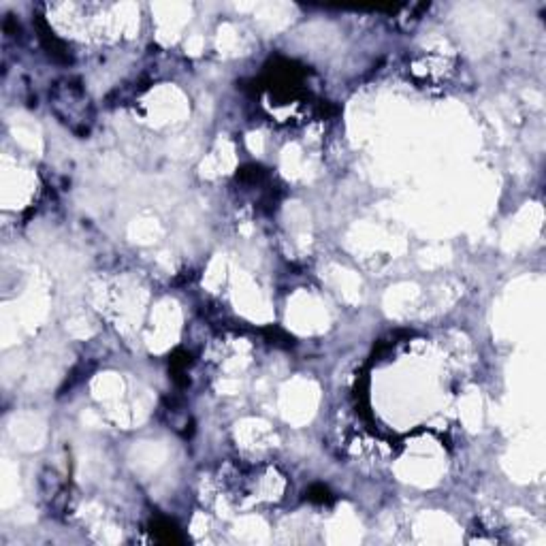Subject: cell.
<instances>
[{
  "mask_svg": "<svg viewBox=\"0 0 546 546\" xmlns=\"http://www.w3.org/2000/svg\"><path fill=\"white\" fill-rule=\"evenodd\" d=\"M54 109H60V103H64V101H71V103H79V101H83V90H81V85H79V81H71V79H67L64 81L62 85H58V88L54 90ZM85 109L88 107H75V105H71V112H69V116L64 118L62 122H71V128L75 130L77 133V120H75V116H79V120L88 126V122H90V116H85Z\"/></svg>",
  "mask_w": 546,
  "mask_h": 546,
  "instance_id": "1",
  "label": "cell"
},
{
  "mask_svg": "<svg viewBox=\"0 0 546 546\" xmlns=\"http://www.w3.org/2000/svg\"><path fill=\"white\" fill-rule=\"evenodd\" d=\"M36 30H39V39L43 43V48H45L50 52V56L58 62H64V64H69L71 62V56L67 52V48H64V43L48 28V24L43 21L41 17L36 19Z\"/></svg>",
  "mask_w": 546,
  "mask_h": 546,
  "instance_id": "2",
  "label": "cell"
},
{
  "mask_svg": "<svg viewBox=\"0 0 546 546\" xmlns=\"http://www.w3.org/2000/svg\"><path fill=\"white\" fill-rule=\"evenodd\" d=\"M151 534H156V538L160 542H167V544H178V542H182V536L178 534L176 525H171L169 521H156L154 525H151Z\"/></svg>",
  "mask_w": 546,
  "mask_h": 546,
  "instance_id": "3",
  "label": "cell"
},
{
  "mask_svg": "<svg viewBox=\"0 0 546 546\" xmlns=\"http://www.w3.org/2000/svg\"><path fill=\"white\" fill-rule=\"evenodd\" d=\"M308 499L314 501V504H331L333 497H331V491L322 487V485H314L310 491H308Z\"/></svg>",
  "mask_w": 546,
  "mask_h": 546,
  "instance_id": "4",
  "label": "cell"
}]
</instances>
